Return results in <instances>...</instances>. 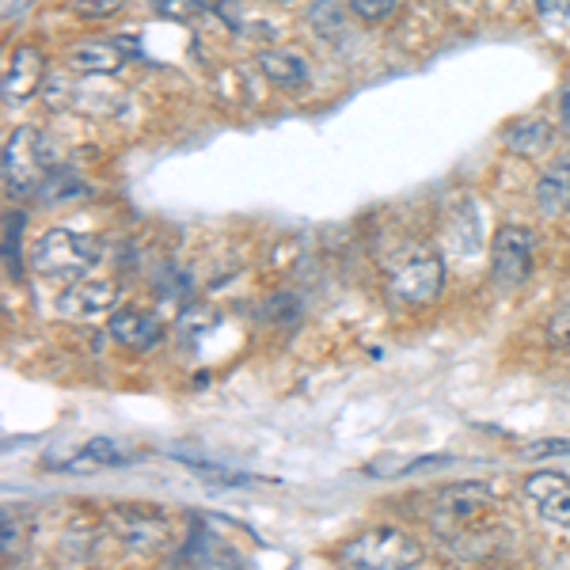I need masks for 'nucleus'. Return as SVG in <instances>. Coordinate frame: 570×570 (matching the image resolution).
<instances>
[{
  "instance_id": "1",
  "label": "nucleus",
  "mask_w": 570,
  "mask_h": 570,
  "mask_svg": "<svg viewBox=\"0 0 570 570\" xmlns=\"http://www.w3.org/2000/svg\"><path fill=\"white\" fill-rule=\"evenodd\" d=\"M104 244L91 233H69V228H50L31 247V266L46 278H80L99 259Z\"/></svg>"
},
{
  "instance_id": "2",
  "label": "nucleus",
  "mask_w": 570,
  "mask_h": 570,
  "mask_svg": "<svg viewBox=\"0 0 570 570\" xmlns=\"http://www.w3.org/2000/svg\"><path fill=\"white\" fill-rule=\"evenodd\" d=\"M389 289L403 305H430L445 289V263L434 252H426V247H411L407 255L392 259Z\"/></svg>"
},
{
  "instance_id": "3",
  "label": "nucleus",
  "mask_w": 570,
  "mask_h": 570,
  "mask_svg": "<svg viewBox=\"0 0 570 570\" xmlns=\"http://www.w3.org/2000/svg\"><path fill=\"white\" fill-rule=\"evenodd\" d=\"M422 548L411 532H400V529H370L362 532L357 540L343 548V559L354 567H365V570H395V567H411L419 563Z\"/></svg>"
},
{
  "instance_id": "4",
  "label": "nucleus",
  "mask_w": 570,
  "mask_h": 570,
  "mask_svg": "<svg viewBox=\"0 0 570 570\" xmlns=\"http://www.w3.org/2000/svg\"><path fill=\"white\" fill-rule=\"evenodd\" d=\"M46 179V137L31 126L8 134L4 141V183L12 195H31Z\"/></svg>"
},
{
  "instance_id": "5",
  "label": "nucleus",
  "mask_w": 570,
  "mask_h": 570,
  "mask_svg": "<svg viewBox=\"0 0 570 570\" xmlns=\"http://www.w3.org/2000/svg\"><path fill=\"white\" fill-rule=\"evenodd\" d=\"M491 266L502 285H521L532 274V233L521 225L499 228L491 244Z\"/></svg>"
},
{
  "instance_id": "6",
  "label": "nucleus",
  "mask_w": 570,
  "mask_h": 570,
  "mask_svg": "<svg viewBox=\"0 0 570 570\" xmlns=\"http://www.w3.org/2000/svg\"><path fill=\"white\" fill-rule=\"evenodd\" d=\"M107 525L115 529V537L122 544L141 551L164 544V537H168V518L149 510V505H118V510L107 513Z\"/></svg>"
},
{
  "instance_id": "7",
  "label": "nucleus",
  "mask_w": 570,
  "mask_h": 570,
  "mask_svg": "<svg viewBox=\"0 0 570 570\" xmlns=\"http://www.w3.org/2000/svg\"><path fill=\"white\" fill-rule=\"evenodd\" d=\"M529 502L548 525H570V480L559 472H532L525 480Z\"/></svg>"
},
{
  "instance_id": "8",
  "label": "nucleus",
  "mask_w": 570,
  "mask_h": 570,
  "mask_svg": "<svg viewBox=\"0 0 570 570\" xmlns=\"http://www.w3.org/2000/svg\"><path fill=\"white\" fill-rule=\"evenodd\" d=\"M46 85V58L39 46H16L4 69V99H31Z\"/></svg>"
},
{
  "instance_id": "9",
  "label": "nucleus",
  "mask_w": 570,
  "mask_h": 570,
  "mask_svg": "<svg viewBox=\"0 0 570 570\" xmlns=\"http://www.w3.org/2000/svg\"><path fill=\"white\" fill-rule=\"evenodd\" d=\"M110 335H115V343H122L126 351H153L156 343H160L164 327L160 320L149 316V312H137V308H115L107 320Z\"/></svg>"
},
{
  "instance_id": "10",
  "label": "nucleus",
  "mask_w": 570,
  "mask_h": 570,
  "mask_svg": "<svg viewBox=\"0 0 570 570\" xmlns=\"http://www.w3.org/2000/svg\"><path fill=\"white\" fill-rule=\"evenodd\" d=\"M61 312L66 316H77V320H96V316H107L110 308L118 305V293L110 282H77L61 293Z\"/></svg>"
},
{
  "instance_id": "11",
  "label": "nucleus",
  "mask_w": 570,
  "mask_h": 570,
  "mask_svg": "<svg viewBox=\"0 0 570 570\" xmlns=\"http://www.w3.org/2000/svg\"><path fill=\"white\" fill-rule=\"evenodd\" d=\"M126 66V53L115 42H85L69 53V69H77L80 77H115Z\"/></svg>"
},
{
  "instance_id": "12",
  "label": "nucleus",
  "mask_w": 570,
  "mask_h": 570,
  "mask_svg": "<svg viewBox=\"0 0 570 570\" xmlns=\"http://www.w3.org/2000/svg\"><path fill=\"white\" fill-rule=\"evenodd\" d=\"M487 505H491V494H487V487H480V483H456L438 494V513L441 518H453V521L480 518Z\"/></svg>"
},
{
  "instance_id": "13",
  "label": "nucleus",
  "mask_w": 570,
  "mask_h": 570,
  "mask_svg": "<svg viewBox=\"0 0 570 570\" xmlns=\"http://www.w3.org/2000/svg\"><path fill=\"white\" fill-rule=\"evenodd\" d=\"M551 137L556 134H551V126L544 122V118H521V122H513L502 130V145H505V153L532 160V156L551 149Z\"/></svg>"
},
{
  "instance_id": "14",
  "label": "nucleus",
  "mask_w": 570,
  "mask_h": 570,
  "mask_svg": "<svg viewBox=\"0 0 570 570\" xmlns=\"http://www.w3.org/2000/svg\"><path fill=\"white\" fill-rule=\"evenodd\" d=\"M537 206L540 214L556 217V214H567L570 209V153L559 156L556 164L540 176L537 183Z\"/></svg>"
},
{
  "instance_id": "15",
  "label": "nucleus",
  "mask_w": 570,
  "mask_h": 570,
  "mask_svg": "<svg viewBox=\"0 0 570 570\" xmlns=\"http://www.w3.org/2000/svg\"><path fill=\"white\" fill-rule=\"evenodd\" d=\"M259 69L274 88H305L308 85V61L293 50H263Z\"/></svg>"
},
{
  "instance_id": "16",
  "label": "nucleus",
  "mask_w": 570,
  "mask_h": 570,
  "mask_svg": "<svg viewBox=\"0 0 570 570\" xmlns=\"http://www.w3.org/2000/svg\"><path fill=\"white\" fill-rule=\"evenodd\" d=\"M126 456L118 453V445L110 438H91L72 461H50V468H69V472H85V468H107V464H122Z\"/></svg>"
},
{
  "instance_id": "17",
  "label": "nucleus",
  "mask_w": 570,
  "mask_h": 570,
  "mask_svg": "<svg viewBox=\"0 0 570 570\" xmlns=\"http://www.w3.org/2000/svg\"><path fill=\"white\" fill-rule=\"evenodd\" d=\"M39 195L46 202H72V198H80V195H88V187L80 183L72 171H50V176L42 179V187H39Z\"/></svg>"
},
{
  "instance_id": "18",
  "label": "nucleus",
  "mask_w": 570,
  "mask_h": 570,
  "mask_svg": "<svg viewBox=\"0 0 570 570\" xmlns=\"http://www.w3.org/2000/svg\"><path fill=\"white\" fill-rule=\"evenodd\" d=\"M153 12L176 23H195L209 12L206 0H153Z\"/></svg>"
},
{
  "instance_id": "19",
  "label": "nucleus",
  "mask_w": 570,
  "mask_h": 570,
  "mask_svg": "<svg viewBox=\"0 0 570 570\" xmlns=\"http://www.w3.org/2000/svg\"><path fill=\"white\" fill-rule=\"evenodd\" d=\"M20 228H23V217L20 214H8L4 217V266L12 278L23 274V263H20Z\"/></svg>"
},
{
  "instance_id": "20",
  "label": "nucleus",
  "mask_w": 570,
  "mask_h": 570,
  "mask_svg": "<svg viewBox=\"0 0 570 570\" xmlns=\"http://www.w3.org/2000/svg\"><path fill=\"white\" fill-rule=\"evenodd\" d=\"M354 16L365 23H381V20H392L395 8H400V0H351Z\"/></svg>"
},
{
  "instance_id": "21",
  "label": "nucleus",
  "mask_w": 570,
  "mask_h": 570,
  "mask_svg": "<svg viewBox=\"0 0 570 570\" xmlns=\"http://www.w3.org/2000/svg\"><path fill=\"white\" fill-rule=\"evenodd\" d=\"M122 4L126 0H77V12L88 16V20H107V16H115Z\"/></svg>"
},
{
  "instance_id": "22",
  "label": "nucleus",
  "mask_w": 570,
  "mask_h": 570,
  "mask_svg": "<svg viewBox=\"0 0 570 570\" xmlns=\"http://www.w3.org/2000/svg\"><path fill=\"white\" fill-rule=\"evenodd\" d=\"M548 338H551V346H570V312H563V316L551 320Z\"/></svg>"
},
{
  "instance_id": "23",
  "label": "nucleus",
  "mask_w": 570,
  "mask_h": 570,
  "mask_svg": "<svg viewBox=\"0 0 570 570\" xmlns=\"http://www.w3.org/2000/svg\"><path fill=\"white\" fill-rule=\"evenodd\" d=\"M532 456H567L570 453V441H537V445H529Z\"/></svg>"
},
{
  "instance_id": "24",
  "label": "nucleus",
  "mask_w": 570,
  "mask_h": 570,
  "mask_svg": "<svg viewBox=\"0 0 570 570\" xmlns=\"http://www.w3.org/2000/svg\"><path fill=\"white\" fill-rule=\"evenodd\" d=\"M537 12L544 16V20H559V16L570 12V0H537Z\"/></svg>"
},
{
  "instance_id": "25",
  "label": "nucleus",
  "mask_w": 570,
  "mask_h": 570,
  "mask_svg": "<svg viewBox=\"0 0 570 570\" xmlns=\"http://www.w3.org/2000/svg\"><path fill=\"white\" fill-rule=\"evenodd\" d=\"M559 115H563V130L570 137V88H563V96H559Z\"/></svg>"
},
{
  "instance_id": "26",
  "label": "nucleus",
  "mask_w": 570,
  "mask_h": 570,
  "mask_svg": "<svg viewBox=\"0 0 570 570\" xmlns=\"http://www.w3.org/2000/svg\"><path fill=\"white\" fill-rule=\"evenodd\" d=\"M282 4H289V0H282Z\"/></svg>"
}]
</instances>
